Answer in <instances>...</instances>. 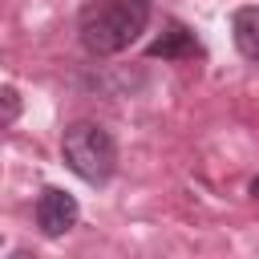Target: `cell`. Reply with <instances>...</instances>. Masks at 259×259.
<instances>
[{
	"label": "cell",
	"mask_w": 259,
	"mask_h": 259,
	"mask_svg": "<svg viewBox=\"0 0 259 259\" xmlns=\"http://www.w3.org/2000/svg\"><path fill=\"white\" fill-rule=\"evenodd\" d=\"M146 53H150V57H162V61H182V57H198L202 45H198V36H194L186 24L170 20V24L162 28V36H158Z\"/></svg>",
	"instance_id": "obj_4"
},
{
	"label": "cell",
	"mask_w": 259,
	"mask_h": 259,
	"mask_svg": "<svg viewBox=\"0 0 259 259\" xmlns=\"http://www.w3.org/2000/svg\"><path fill=\"white\" fill-rule=\"evenodd\" d=\"M16 113H20V101H16V89L8 85V89H4V125H12Z\"/></svg>",
	"instance_id": "obj_6"
},
{
	"label": "cell",
	"mask_w": 259,
	"mask_h": 259,
	"mask_svg": "<svg viewBox=\"0 0 259 259\" xmlns=\"http://www.w3.org/2000/svg\"><path fill=\"white\" fill-rule=\"evenodd\" d=\"M231 36L247 61H259V8H239L231 16Z\"/></svg>",
	"instance_id": "obj_5"
},
{
	"label": "cell",
	"mask_w": 259,
	"mask_h": 259,
	"mask_svg": "<svg viewBox=\"0 0 259 259\" xmlns=\"http://www.w3.org/2000/svg\"><path fill=\"white\" fill-rule=\"evenodd\" d=\"M77 214H81V206H77L73 194H65L61 186H45V190H40V198H36V227H40L49 239L69 235V231L77 227Z\"/></svg>",
	"instance_id": "obj_3"
},
{
	"label": "cell",
	"mask_w": 259,
	"mask_h": 259,
	"mask_svg": "<svg viewBox=\"0 0 259 259\" xmlns=\"http://www.w3.org/2000/svg\"><path fill=\"white\" fill-rule=\"evenodd\" d=\"M150 24V0H93L81 8V45L93 57L130 49Z\"/></svg>",
	"instance_id": "obj_1"
},
{
	"label": "cell",
	"mask_w": 259,
	"mask_h": 259,
	"mask_svg": "<svg viewBox=\"0 0 259 259\" xmlns=\"http://www.w3.org/2000/svg\"><path fill=\"white\" fill-rule=\"evenodd\" d=\"M61 158L77 178H85L93 186L109 182L117 170V146H113L109 130L97 121H73L61 138Z\"/></svg>",
	"instance_id": "obj_2"
}]
</instances>
